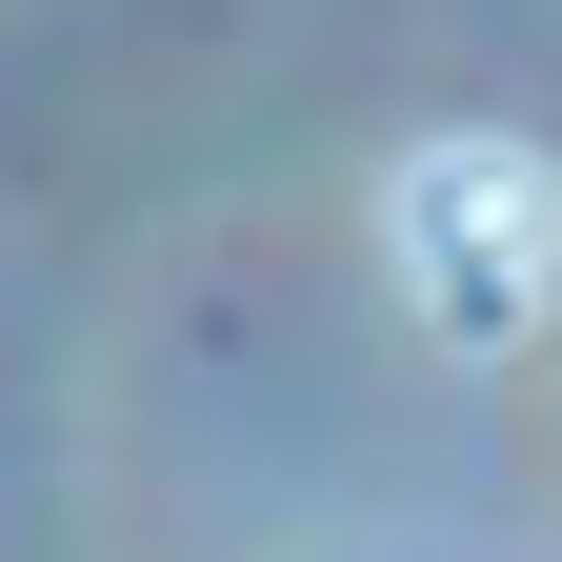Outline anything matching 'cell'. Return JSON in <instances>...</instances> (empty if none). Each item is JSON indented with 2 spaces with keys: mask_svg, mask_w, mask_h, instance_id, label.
<instances>
[{
  "mask_svg": "<svg viewBox=\"0 0 562 562\" xmlns=\"http://www.w3.org/2000/svg\"><path fill=\"white\" fill-rule=\"evenodd\" d=\"M402 302L462 341V362H503V341L562 302V181L522 140H422L402 161Z\"/></svg>",
  "mask_w": 562,
  "mask_h": 562,
  "instance_id": "obj_1",
  "label": "cell"
}]
</instances>
